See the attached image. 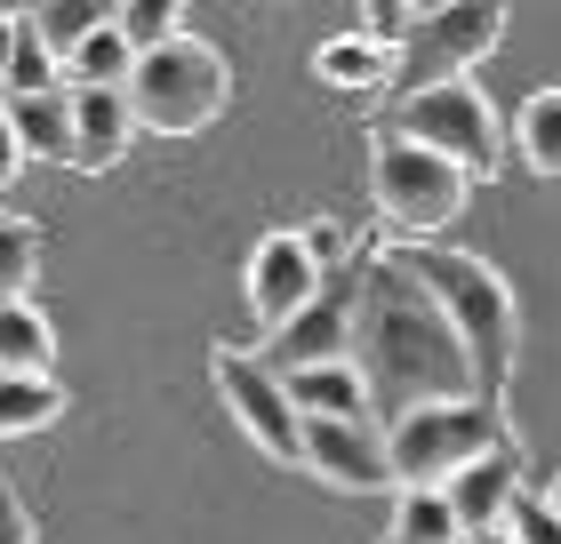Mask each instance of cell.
Masks as SVG:
<instances>
[{"label":"cell","mask_w":561,"mask_h":544,"mask_svg":"<svg viewBox=\"0 0 561 544\" xmlns=\"http://www.w3.org/2000/svg\"><path fill=\"white\" fill-rule=\"evenodd\" d=\"M321 289V265H313V248H305V232H265L257 248H249V304H257V321L265 336H280L305 304H313Z\"/></svg>","instance_id":"cell-11"},{"label":"cell","mask_w":561,"mask_h":544,"mask_svg":"<svg viewBox=\"0 0 561 544\" xmlns=\"http://www.w3.org/2000/svg\"><path fill=\"white\" fill-rule=\"evenodd\" d=\"M369 193H377V217H386V241L425 248L433 232L457 224V209H466V169H449L442 152L377 128L369 137Z\"/></svg>","instance_id":"cell-4"},{"label":"cell","mask_w":561,"mask_h":544,"mask_svg":"<svg viewBox=\"0 0 561 544\" xmlns=\"http://www.w3.org/2000/svg\"><path fill=\"white\" fill-rule=\"evenodd\" d=\"M209 377H217L225 408L241 417V432L257 440L273 464H297V473H305V425H297V408H289V393H280V377L265 369V360L249 345H217L209 352Z\"/></svg>","instance_id":"cell-9"},{"label":"cell","mask_w":561,"mask_h":544,"mask_svg":"<svg viewBox=\"0 0 561 544\" xmlns=\"http://www.w3.org/2000/svg\"><path fill=\"white\" fill-rule=\"evenodd\" d=\"M105 16H113V9H81V0H65V9H33V33L57 48V65H65V57H72V48H81Z\"/></svg>","instance_id":"cell-24"},{"label":"cell","mask_w":561,"mask_h":544,"mask_svg":"<svg viewBox=\"0 0 561 544\" xmlns=\"http://www.w3.org/2000/svg\"><path fill=\"white\" fill-rule=\"evenodd\" d=\"M57 72H65V89H129L137 48L121 40V33H113V16H105V24H96V33H89V40L72 48L65 65H57Z\"/></svg>","instance_id":"cell-17"},{"label":"cell","mask_w":561,"mask_h":544,"mask_svg":"<svg viewBox=\"0 0 561 544\" xmlns=\"http://www.w3.org/2000/svg\"><path fill=\"white\" fill-rule=\"evenodd\" d=\"M16 169H24V144H16V128H9V105H0V193L16 185Z\"/></svg>","instance_id":"cell-27"},{"label":"cell","mask_w":561,"mask_h":544,"mask_svg":"<svg viewBox=\"0 0 561 544\" xmlns=\"http://www.w3.org/2000/svg\"><path fill=\"white\" fill-rule=\"evenodd\" d=\"M48 352H57V328L41 304H0V377H41Z\"/></svg>","instance_id":"cell-18"},{"label":"cell","mask_w":561,"mask_h":544,"mask_svg":"<svg viewBox=\"0 0 561 544\" xmlns=\"http://www.w3.org/2000/svg\"><path fill=\"white\" fill-rule=\"evenodd\" d=\"M137 137V113L121 89H72V169H113Z\"/></svg>","instance_id":"cell-13"},{"label":"cell","mask_w":561,"mask_h":544,"mask_svg":"<svg viewBox=\"0 0 561 544\" xmlns=\"http://www.w3.org/2000/svg\"><path fill=\"white\" fill-rule=\"evenodd\" d=\"M546 505H553V521H561V473H553V481H546Z\"/></svg>","instance_id":"cell-30"},{"label":"cell","mask_w":561,"mask_h":544,"mask_svg":"<svg viewBox=\"0 0 561 544\" xmlns=\"http://www.w3.org/2000/svg\"><path fill=\"white\" fill-rule=\"evenodd\" d=\"M393 544H466V529H457V512L442 488H401V505H393Z\"/></svg>","instance_id":"cell-22"},{"label":"cell","mask_w":561,"mask_h":544,"mask_svg":"<svg viewBox=\"0 0 561 544\" xmlns=\"http://www.w3.org/2000/svg\"><path fill=\"white\" fill-rule=\"evenodd\" d=\"M401 265H410L433 289V304L449 313L457 345H466V360H473L481 401L505 408V393H514V360H522V304H514V289H505V273L490 265V256H466V248H442V241L401 248Z\"/></svg>","instance_id":"cell-2"},{"label":"cell","mask_w":561,"mask_h":544,"mask_svg":"<svg viewBox=\"0 0 561 544\" xmlns=\"http://www.w3.org/2000/svg\"><path fill=\"white\" fill-rule=\"evenodd\" d=\"M505 16L497 0H449V9H417L410 40L393 48V89L386 96H417V89H442V81H473V65L505 40Z\"/></svg>","instance_id":"cell-7"},{"label":"cell","mask_w":561,"mask_h":544,"mask_svg":"<svg viewBox=\"0 0 561 544\" xmlns=\"http://www.w3.org/2000/svg\"><path fill=\"white\" fill-rule=\"evenodd\" d=\"M33 280H41V232L33 217L0 209V304H33Z\"/></svg>","instance_id":"cell-21"},{"label":"cell","mask_w":561,"mask_h":544,"mask_svg":"<svg viewBox=\"0 0 561 544\" xmlns=\"http://www.w3.org/2000/svg\"><path fill=\"white\" fill-rule=\"evenodd\" d=\"M9 48H16V16L0 9V72H9Z\"/></svg>","instance_id":"cell-28"},{"label":"cell","mask_w":561,"mask_h":544,"mask_svg":"<svg viewBox=\"0 0 561 544\" xmlns=\"http://www.w3.org/2000/svg\"><path fill=\"white\" fill-rule=\"evenodd\" d=\"M345 360H353V377H362L377 425H401L410 408H442V401H481L473 360L457 345L449 313L433 304L425 280L401 265L393 241H377V256L362 265Z\"/></svg>","instance_id":"cell-1"},{"label":"cell","mask_w":561,"mask_h":544,"mask_svg":"<svg viewBox=\"0 0 561 544\" xmlns=\"http://www.w3.org/2000/svg\"><path fill=\"white\" fill-rule=\"evenodd\" d=\"M121 96H129L137 128H152V137H201V128L225 113V96H233V65H225L209 40L176 33L161 48H145Z\"/></svg>","instance_id":"cell-3"},{"label":"cell","mask_w":561,"mask_h":544,"mask_svg":"<svg viewBox=\"0 0 561 544\" xmlns=\"http://www.w3.org/2000/svg\"><path fill=\"white\" fill-rule=\"evenodd\" d=\"M305 425V473L329 481V488H401L393 481V456H386V425L377 417H297Z\"/></svg>","instance_id":"cell-10"},{"label":"cell","mask_w":561,"mask_h":544,"mask_svg":"<svg viewBox=\"0 0 561 544\" xmlns=\"http://www.w3.org/2000/svg\"><path fill=\"white\" fill-rule=\"evenodd\" d=\"M9 128L24 144V161H65L72 169V89H41V96H0Z\"/></svg>","instance_id":"cell-14"},{"label":"cell","mask_w":561,"mask_h":544,"mask_svg":"<svg viewBox=\"0 0 561 544\" xmlns=\"http://www.w3.org/2000/svg\"><path fill=\"white\" fill-rule=\"evenodd\" d=\"M377 241H386V224L362 241V256H345L337 273H321V289H313V304L280 328V336H265L257 345V360L273 377H297V369H321V360H345V336H353V297H362V265L377 256Z\"/></svg>","instance_id":"cell-8"},{"label":"cell","mask_w":561,"mask_h":544,"mask_svg":"<svg viewBox=\"0 0 561 544\" xmlns=\"http://www.w3.org/2000/svg\"><path fill=\"white\" fill-rule=\"evenodd\" d=\"M393 137H410L425 152H442L449 169H466V185H490L505 169V128L490 113V96L473 81H442V89H417V96H393L386 113Z\"/></svg>","instance_id":"cell-6"},{"label":"cell","mask_w":561,"mask_h":544,"mask_svg":"<svg viewBox=\"0 0 561 544\" xmlns=\"http://www.w3.org/2000/svg\"><path fill=\"white\" fill-rule=\"evenodd\" d=\"M280 393H289L297 417H369V393H362V377H353V360L297 369V377H280Z\"/></svg>","instance_id":"cell-16"},{"label":"cell","mask_w":561,"mask_h":544,"mask_svg":"<svg viewBox=\"0 0 561 544\" xmlns=\"http://www.w3.org/2000/svg\"><path fill=\"white\" fill-rule=\"evenodd\" d=\"M65 417V384L57 377H0V440H16V432H48Z\"/></svg>","instance_id":"cell-19"},{"label":"cell","mask_w":561,"mask_h":544,"mask_svg":"<svg viewBox=\"0 0 561 544\" xmlns=\"http://www.w3.org/2000/svg\"><path fill=\"white\" fill-rule=\"evenodd\" d=\"M442 497H449V512H457V529H466V536L497 529V521H505V505L522 497V449H497V456L466 464L457 481H442Z\"/></svg>","instance_id":"cell-12"},{"label":"cell","mask_w":561,"mask_h":544,"mask_svg":"<svg viewBox=\"0 0 561 544\" xmlns=\"http://www.w3.org/2000/svg\"><path fill=\"white\" fill-rule=\"evenodd\" d=\"M514 544H561V521H553V505L538 497V488H522L514 505H505V521H497Z\"/></svg>","instance_id":"cell-25"},{"label":"cell","mask_w":561,"mask_h":544,"mask_svg":"<svg viewBox=\"0 0 561 544\" xmlns=\"http://www.w3.org/2000/svg\"><path fill=\"white\" fill-rule=\"evenodd\" d=\"M386 544H393V536H386Z\"/></svg>","instance_id":"cell-31"},{"label":"cell","mask_w":561,"mask_h":544,"mask_svg":"<svg viewBox=\"0 0 561 544\" xmlns=\"http://www.w3.org/2000/svg\"><path fill=\"white\" fill-rule=\"evenodd\" d=\"M466 544H514V536H505V529H481V536H466Z\"/></svg>","instance_id":"cell-29"},{"label":"cell","mask_w":561,"mask_h":544,"mask_svg":"<svg viewBox=\"0 0 561 544\" xmlns=\"http://www.w3.org/2000/svg\"><path fill=\"white\" fill-rule=\"evenodd\" d=\"M313 72L345 96H377V89H393V48H377L369 33H345V40L313 48Z\"/></svg>","instance_id":"cell-15"},{"label":"cell","mask_w":561,"mask_h":544,"mask_svg":"<svg viewBox=\"0 0 561 544\" xmlns=\"http://www.w3.org/2000/svg\"><path fill=\"white\" fill-rule=\"evenodd\" d=\"M176 24H185L176 0H121V9H113V33L129 40L137 57H145V48H161V40H176Z\"/></svg>","instance_id":"cell-23"},{"label":"cell","mask_w":561,"mask_h":544,"mask_svg":"<svg viewBox=\"0 0 561 544\" xmlns=\"http://www.w3.org/2000/svg\"><path fill=\"white\" fill-rule=\"evenodd\" d=\"M0 544H33V521H24V505H16L9 481H0Z\"/></svg>","instance_id":"cell-26"},{"label":"cell","mask_w":561,"mask_h":544,"mask_svg":"<svg viewBox=\"0 0 561 544\" xmlns=\"http://www.w3.org/2000/svg\"><path fill=\"white\" fill-rule=\"evenodd\" d=\"M497 449H522V440L505 425V408L490 401H442V408H410L401 425H386V456L401 488H442Z\"/></svg>","instance_id":"cell-5"},{"label":"cell","mask_w":561,"mask_h":544,"mask_svg":"<svg viewBox=\"0 0 561 544\" xmlns=\"http://www.w3.org/2000/svg\"><path fill=\"white\" fill-rule=\"evenodd\" d=\"M514 144L538 176H561V89H529L514 113Z\"/></svg>","instance_id":"cell-20"}]
</instances>
